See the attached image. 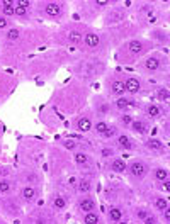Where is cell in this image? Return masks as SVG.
<instances>
[{
  "mask_svg": "<svg viewBox=\"0 0 170 224\" xmlns=\"http://www.w3.org/2000/svg\"><path fill=\"white\" fill-rule=\"evenodd\" d=\"M131 173H133L134 177H143L145 173H146V167H145L143 163L134 161L133 165H131Z\"/></svg>",
  "mask_w": 170,
  "mask_h": 224,
  "instance_id": "obj_1",
  "label": "cell"
},
{
  "mask_svg": "<svg viewBox=\"0 0 170 224\" xmlns=\"http://www.w3.org/2000/svg\"><path fill=\"white\" fill-rule=\"evenodd\" d=\"M124 85H126V90L131 92V94H136L139 90V82L136 78H129L128 82H124Z\"/></svg>",
  "mask_w": 170,
  "mask_h": 224,
  "instance_id": "obj_2",
  "label": "cell"
},
{
  "mask_svg": "<svg viewBox=\"0 0 170 224\" xmlns=\"http://www.w3.org/2000/svg\"><path fill=\"white\" fill-rule=\"evenodd\" d=\"M85 42H87V46L97 48V46H99V36L94 34V32H89V34L85 36Z\"/></svg>",
  "mask_w": 170,
  "mask_h": 224,
  "instance_id": "obj_3",
  "label": "cell"
},
{
  "mask_svg": "<svg viewBox=\"0 0 170 224\" xmlns=\"http://www.w3.org/2000/svg\"><path fill=\"white\" fill-rule=\"evenodd\" d=\"M60 5L58 4H48V5H46V14H48V16H51V17H58L60 16Z\"/></svg>",
  "mask_w": 170,
  "mask_h": 224,
  "instance_id": "obj_4",
  "label": "cell"
},
{
  "mask_svg": "<svg viewBox=\"0 0 170 224\" xmlns=\"http://www.w3.org/2000/svg\"><path fill=\"white\" fill-rule=\"evenodd\" d=\"M77 127H78L80 131H90L92 122L87 119V117H82V119H78V122H77Z\"/></svg>",
  "mask_w": 170,
  "mask_h": 224,
  "instance_id": "obj_5",
  "label": "cell"
},
{
  "mask_svg": "<svg viewBox=\"0 0 170 224\" xmlns=\"http://www.w3.org/2000/svg\"><path fill=\"white\" fill-rule=\"evenodd\" d=\"M131 126H133L134 132H139V134H143V132H146V124L145 122H141V121H134V122H131Z\"/></svg>",
  "mask_w": 170,
  "mask_h": 224,
  "instance_id": "obj_6",
  "label": "cell"
},
{
  "mask_svg": "<svg viewBox=\"0 0 170 224\" xmlns=\"http://www.w3.org/2000/svg\"><path fill=\"white\" fill-rule=\"evenodd\" d=\"M80 207H82V211H85V212H90L92 209L95 207V204H94V200H90V199H85V200L80 202Z\"/></svg>",
  "mask_w": 170,
  "mask_h": 224,
  "instance_id": "obj_7",
  "label": "cell"
},
{
  "mask_svg": "<svg viewBox=\"0 0 170 224\" xmlns=\"http://www.w3.org/2000/svg\"><path fill=\"white\" fill-rule=\"evenodd\" d=\"M112 170L117 173H122L124 170H126V163L122 161V160H116V161L112 163Z\"/></svg>",
  "mask_w": 170,
  "mask_h": 224,
  "instance_id": "obj_8",
  "label": "cell"
},
{
  "mask_svg": "<svg viewBox=\"0 0 170 224\" xmlns=\"http://www.w3.org/2000/svg\"><path fill=\"white\" fill-rule=\"evenodd\" d=\"M124 90H126V85H124V82H114V83H112V92H114V94H119V95H121Z\"/></svg>",
  "mask_w": 170,
  "mask_h": 224,
  "instance_id": "obj_9",
  "label": "cell"
},
{
  "mask_svg": "<svg viewBox=\"0 0 170 224\" xmlns=\"http://www.w3.org/2000/svg\"><path fill=\"white\" fill-rule=\"evenodd\" d=\"M141 49H143V46H141V42H138V41H133L131 44H129V51L134 53V54L141 53Z\"/></svg>",
  "mask_w": 170,
  "mask_h": 224,
  "instance_id": "obj_10",
  "label": "cell"
},
{
  "mask_svg": "<svg viewBox=\"0 0 170 224\" xmlns=\"http://www.w3.org/2000/svg\"><path fill=\"white\" fill-rule=\"evenodd\" d=\"M109 217H111L112 221H121V219H122V212L119 211V209H111Z\"/></svg>",
  "mask_w": 170,
  "mask_h": 224,
  "instance_id": "obj_11",
  "label": "cell"
},
{
  "mask_svg": "<svg viewBox=\"0 0 170 224\" xmlns=\"http://www.w3.org/2000/svg\"><path fill=\"white\" fill-rule=\"evenodd\" d=\"M146 68L151 70V71L157 70V68H158V60H157V58H148V60H146Z\"/></svg>",
  "mask_w": 170,
  "mask_h": 224,
  "instance_id": "obj_12",
  "label": "cell"
},
{
  "mask_svg": "<svg viewBox=\"0 0 170 224\" xmlns=\"http://www.w3.org/2000/svg\"><path fill=\"white\" fill-rule=\"evenodd\" d=\"M119 144L124 146L126 150H131V148H133V144H131V141H129L128 136H121V138H119Z\"/></svg>",
  "mask_w": 170,
  "mask_h": 224,
  "instance_id": "obj_13",
  "label": "cell"
},
{
  "mask_svg": "<svg viewBox=\"0 0 170 224\" xmlns=\"http://www.w3.org/2000/svg\"><path fill=\"white\" fill-rule=\"evenodd\" d=\"M146 144H148V148H151V150H162V148H163V144H162L158 139H150Z\"/></svg>",
  "mask_w": 170,
  "mask_h": 224,
  "instance_id": "obj_14",
  "label": "cell"
},
{
  "mask_svg": "<svg viewBox=\"0 0 170 224\" xmlns=\"http://www.w3.org/2000/svg\"><path fill=\"white\" fill-rule=\"evenodd\" d=\"M78 188H80V192L87 193L89 190H90V183H89V180H80V183H78Z\"/></svg>",
  "mask_w": 170,
  "mask_h": 224,
  "instance_id": "obj_15",
  "label": "cell"
},
{
  "mask_svg": "<svg viewBox=\"0 0 170 224\" xmlns=\"http://www.w3.org/2000/svg\"><path fill=\"white\" fill-rule=\"evenodd\" d=\"M68 39L72 42H80V41H82V34H80L78 31H72V32H70V36H68Z\"/></svg>",
  "mask_w": 170,
  "mask_h": 224,
  "instance_id": "obj_16",
  "label": "cell"
},
{
  "mask_svg": "<svg viewBox=\"0 0 170 224\" xmlns=\"http://www.w3.org/2000/svg\"><path fill=\"white\" fill-rule=\"evenodd\" d=\"M84 223H87V224H97V223H99V217H97L95 214H87V216H85V219H84Z\"/></svg>",
  "mask_w": 170,
  "mask_h": 224,
  "instance_id": "obj_17",
  "label": "cell"
},
{
  "mask_svg": "<svg viewBox=\"0 0 170 224\" xmlns=\"http://www.w3.org/2000/svg\"><path fill=\"white\" fill-rule=\"evenodd\" d=\"M117 107H119V109H126V107H133V102H128L126 99H117Z\"/></svg>",
  "mask_w": 170,
  "mask_h": 224,
  "instance_id": "obj_18",
  "label": "cell"
},
{
  "mask_svg": "<svg viewBox=\"0 0 170 224\" xmlns=\"http://www.w3.org/2000/svg\"><path fill=\"white\" fill-rule=\"evenodd\" d=\"M34 188H24V199L26 200H32L34 199Z\"/></svg>",
  "mask_w": 170,
  "mask_h": 224,
  "instance_id": "obj_19",
  "label": "cell"
},
{
  "mask_svg": "<svg viewBox=\"0 0 170 224\" xmlns=\"http://www.w3.org/2000/svg\"><path fill=\"white\" fill-rule=\"evenodd\" d=\"M158 114H160V109L157 107V105H150L148 107V115L150 117H157Z\"/></svg>",
  "mask_w": 170,
  "mask_h": 224,
  "instance_id": "obj_20",
  "label": "cell"
},
{
  "mask_svg": "<svg viewBox=\"0 0 170 224\" xmlns=\"http://www.w3.org/2000/svg\"><path fill=\"white\" fill-rule=\"evenodd\" d=\"M157 178L158 180H167V177H169V173H167V170H163V168H160V170H157Z\"/></svg>",
  "mask_w": 170,
  "mask_h": 224,
  "instance_id": "obj_21",
  "label": "cell"
},
{
  "mask_svg": "<svg viewBox=\"0 0 170 224\" xmlns=\"http://www.w3.org/2000/svg\"><path fill=\"white\" fill-rule=\"evenodd\" d=\"M158 99H160V100H165V102H167V100H169V90L160 89V90H158Z\"/></svg>",
  "mask_w": 170,
  "mask_h": 224,
  "instance_id": "obj_22",
  "label": "cell"
},
{
  "mask_svg": "<svg viewBox=\"0 0 170 224\" xmlns=\"http://www.w3.org/2000/svg\"><path fill=\"white\" fill-rule=\"evenodd\" d=\"M14 14H17V16H26L27 9H24V7H21V5H17L16 9H14Z\"/></svg>",
  "mask_w": 170,
  "mask_h": 224,
  "instance_id": "obj_23",
  "label": "cell"
},
{
  "mask_svg": "<svg viewBox=\"0 0 170 224\" xmlns=\"http://www.w3.org/2000/svg\"><path fill=\"white\" fill-rule=\"evenodd\" d=\"M157 207H158L160 211H165V209H167V200H163V199H158V200H157Z\"/></svg>",
  "mask_w": 170,
  "mask_h": 224,
  "instance_id": "obj_24",
  "label": "cell"
},
{
  "mask_svg": "<svg viewBox=\"0 0 170 224\" xmlns=\"http://www.w3.org/2000/svg\"><path fill=\"white\" fill-rule=\"evenodd\" d=\"M9 188H10L9 182H5V180H0V192H7Z\"/></svg>",
  "mask_w": 170,
  "mask_h": 224,
  "instance_id": "obj_25",
  "label": "cell"
},
{
  "mask_svg": "<svg viewBox=\"0 0 170 224\" xmlns=\"http://www.w3.org/2000/svg\"><path fill=\"white\" fill-rule=\"evenodd\" d=\"M14 9H16L14 5H7V7H4V14H5V16H14Z\"/></svg>",
  "mask_w": 170,
  "mask_h": 224,
  "instance_id": "obj_26",
  "label": "cell"
},
{
  "mask_svg": "<svg viewBox=\"0 0 170 224\" xmlns=\"http://www.w3.org/2000/svg\"><path fill=\"white\" fill-rule=\"evenodd\" d=\"M54 207H58V209H63L65 207V200L61 197H58V199H54Z\"/></svg>",
  "mask_w": 170,
  "mask_h": 224,
  "instance_id": "obj_27",
  "label": "cell"
},
{
  "mask_svg": "<svg viewBox=\"0 0 170 224\" xmlns=\"http://www.w3.org/2000/svg\"><path fill=\"white\" fill-rule=\"evenodd\" d=\"M7 37H9V39H17V37H19V31H17V29H12V31H9Z\"/></svg>",
  "mask_w": 170,
  "mask_h": 224,
  "instance_id": "obj_28",
  "label": "cell"
},
{
  "mask_svg": "<svg viewBox=\"0 0 170 224\" xmlns=\"http://www.w3.org/2000/svg\"><path fill=\"white\" fill-rule=\"evenodd\" d=\"M75 160H77L78 163H85V161H87V156H85L84 153H77V156H75Z\"/></svg>",
  "mask_w": 170,
  "mask_h": 224,
  "instance_id": "obj_29",
  "label": "cell"
},
{
  "mask_svg": "<svg viewBox=\"0 0 170 224\" xmlns=\"http://www.w3.org/2000/svg\"><path fill=\"white\" fill-rule=\"evenodd\" d=\"M107 127H109V126H107V124H106V122H99V124H97V126H95V129H97V131H99V132H104V131H106V129H107Z\"/></svg>",
  "mask_w": 170,
  "mask_h": 224,
  "instance_id": "obj_30",
  "label": "cell"
},
{
  "mask_svg": "<svg viewBox=\"0 0 170 224\" xmlns=\"http://www.w3.org/2000/svg\"><path fill=\"white\" fill-rule=\"evenodd\" d=\"M121 121H122V124H131L133 122V119H131V115H128V114H124L121 117Z\"/></svg>",
  "mask_w": 170,
  "mask_h": 224,
  "instance_id": "obj_31",
  "label": "cell"
},
{
  "mask_svg": "<svg viewBox=\"0 0 170 224\" xmlns=\"http://www.w3.org/2000/svg\"><path fill=\"white\" fill-rule=\"evenodd\" d=\"M112 134H114V129H112V127H111V129H109V127H107V129L104 131V136H106V138H111Z\"/></svg>",
  "mask_w": 170,
  "mask_h": 224,
  "instance_id": "obj_32",
  "label": "cell"
},
{
  "mask_svg": "<svg viewBox=\"0 0 170 224\" xmlns=\"http://www.w3.org/2000/svg\"><path fill=\"white\" fill-rule=\"evenodd\" d=\"M17 5H21V7H24V9H27L29 2H27V0H19V2H17Z\"/></svg>",
  "mask_w": 170,
  "mask_h": 224,
  "instance_id": "obj_33",
  "label": "cell"
},
{
  "mask_svg": "<svg viewBox=\"0 0 170 224\" xmlns=\"http://www.w3.org/2000/svg\"><path fill=\"white\" fill-rule=\"evenodd\" d=\"M73 146H75V143H73V141H66V143H65V148H66V150H72Z\"/></svg>",
  "mask_w": 170,
  "mask_h": 224,
  "instance_id": "obj_34",
  "label": "cell"
},
{
  "mask_svg": "<svg viewBox=\"0 0 170 224\" xmlns=\"http://www.w3.org/2000/svg\"><path fill=\"white\" fill-rule=\"evenodd\" d=\"M5 26H7V19H5V17H0V29L5 27Z\"/></svg>",
  "mask_w": 170,
  "mask_h": 224,
  "instance_id": "obj_35",
  "label": "cell"
},
{
  "mask_svg": "<svg viewBox=\"0 0 170 224\" xmlns=\"http://www.w3.org/2000/svg\"><path fill=\"white\" fill-rule=\"evenodd\" d=\"M102 155H104V156H111L112 151H111V150H102Z\"/></svg>",
  "mask_w": 170,
  "mask_h": 224,
  "instance_id": "obj_36",
  "label": "cell"
},
{
  "mask_svg": "<svg viewBox=\"0 0 170 224\" xmlns=\"http://www.w3.org/2000/svg\"><path fill=\"white\" fill-rule=\"evenodd\" d=\"M163 188L167 190V192L170 190V182H169V180H165V183H163Z\"/></svg>",
  "mask_w": 170,
  "mask_h": 224,
  "instance_id": "obj_37",
  "label": "cell"
},
{
  "mask_svg": "<svg viewBox=\"0 0 170 224\" xmlns=\"http://www.w3.org/2000/svg\"><path fill=\"white\" fill-rule=\"evenodd\" d=\"M2 4H4V7H7V5H14V2H12V0H4Z\"/></svg>",
  "mask_w": 170,
  "mask_h": 224,
  "instance_id": "obj_38",
  "label": "cell"
},
{
  "mask_svg": "<svg viewBox=\"0 0 170 224\" xmlns=\"http://www.w3.org/2000/svg\"><path fill=\"white\" fill-rule=\"evenodd\" d=\"M145 223H146V224H153L155 223V217H146V219H145Z\"/></svg>",
  "mask_w": 170,
  "mask_h": 224,
  "instance_id": "obj_39",
  "label": "cell"
},
{
  "mask_svg": "<svg viewBox=\"0 0 170 224\" xmlns=\"http://www.w3.org/2000/svg\"><path fill=\"white\" fill-rule=\"evenodd\" d=\"M95 4H99V5H106V4H109V2H107V0H97Z\"/></svg>",
  "mask_w": 170,
  "mask_h": 224,
  "instance_id": "obj_40",
  "label": "cell"
},
{
  "mask_svg": "<svg viewBox=\"0 0 170 224\" xmlns=\"http://www.w3.org/2000/svg\"><path fill=\"white\" fill-rule=\"evenodd\" d=\"M138 216H139V217H146V214H145V211H139V212H138Z\"/></svg>",
  "mask_w": 170,
  "mask_h": 224,
  "instance_id": "obj_41",
  "label": "cell"
},
{
  "mask_svg": "<svg viewBox=\"0 0 170 224\" xmlns=\"http://www.w3.org/2000/svg\"><path fill=\"white\" fill-rule=\"evenodd\" d=\"M165 219H167V221H169V219H170V212H169V211H167V209H165Z\"/></svg>",
  "mask_w": 170,
  "mask_h": 224,
  "instance_id": "obj_42",
  "label": "cell"
}]
</instances>
